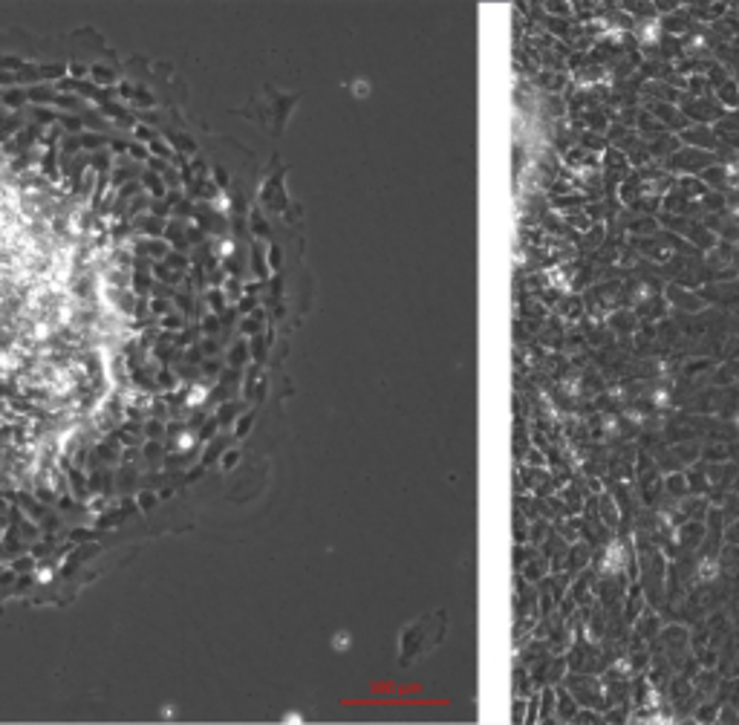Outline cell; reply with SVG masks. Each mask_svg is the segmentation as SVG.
<instances>
[{"mask_svg": "<svg viewBox=\"0 0 739 725\" xmlns=\"http://www.w3.org/2000/svg\"><path fill=\"white\" fill-rule=\"evenodd\" d=\"M0 67V552L99 535L197 468V157Z\"/></svg>", "mask_w": 739, "mask_h": 725, "instance_id": "1", "label": "cell"}]
</instances>
